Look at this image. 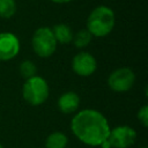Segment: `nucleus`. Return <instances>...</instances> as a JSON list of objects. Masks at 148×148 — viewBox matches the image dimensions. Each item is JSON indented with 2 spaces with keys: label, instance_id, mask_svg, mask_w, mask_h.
Masks as SVG:
<instances>
[{
  "label": "nucleus",
  "instance_id": "1",
  "mask_svg": "<svg viewBox=\"0 0 148 148\" xmlns=\"http://www.w3.org/2000/svg\"><path fill=\"white\" fill-rule=\"evenodd\" d=\"M71 130L81 142L96 147L108 139L111 128L103 113L97 110L84 109L72 118Z\"/></svg>",
  "mask_w": 148,
  "mask_h": 148
},
{
  "label": "nucleus",
  "instance_id": "2",
  "mask_svg": "<svg viewBox=\"0 0 148 148\" xmlns=\"http://www.w3.org/2000/svg\"><path fill=\"white\" fill-rule=\"evenodd\" d=\"M114 23L113 10L108 6H98L90 12L87 18V30L91 36L104 37L112 31Z\"/></svg>",
  "mask_w": 148,
  "mask_h": 148
},
{
  "label": "nucleus",
  "instance_id": "3",
  "mask_svg": "<svg viewBox=\"0 0 148 148\" xmlns=\"http://www.w3.org/2000/svg\"><path fill=\"white\" fill-rule=\"evenodd\" d=\"M22 96L30 105H40L49 97V84L38 75L27 79L22 87Z\"/></svg>",
  "mask_w": 148,
  "mask_h": 148
},
{
  "label": "nucleus",
  "instance_id": "4",
  "mask_svg": "<svg viewBox=\"0 0 148 148\" xmlns=\"http://www.w3.org/2000/svg\"><path fill=\"white\" fill-rule=\"evenodd\" d=\"M57 40L53 36L51 28L42 27L38 28L31 38V45L35 53L42 58H47L56 52Z\"/></svg>",
  "mask_w": 148,
  "mask_h": 148
},
{
  "label": "nucleus",
  "instance_id": "5",
  "mask_svg": "<svg viewBox=\"0 0 148 148\" xmlns=\"http://www.w3.org/2000/svg\"><path fill=\"white\" fill-rule=\"evenodd\" d=\"M135 81V74L128 67H120L114 69L108 77V86L111 90L117 92L128 91Z\"/></svg>",
  "mask_w": 148,
  "mask_h": 148
},
{
  "label": "nucleus",
  "instance_id": "6",
  "mask_svg": "<svg viewBox=\"0 0 148 148\" xmlns=\"http://www.w3.org/2000/svg\"><path fill=\"white\" fill-rule=\"evenodd\" d=\"M136 140V132L126 125L117 126L110 130L106 139L110 148H128Z\"/></svg>",
  "mask_w": 148,
  "mask_h": 148
},
{
  "label": "nucleus",
  "instance_id": "7",
  "mask_svg": "<svg viewBox=\"0 0 148 148\" xmlns=\"http://www.w3.org/2000/svg\"><path fill=\"white\" fill-rule=\"evenodd\" d=\"M97 68L96 59L88 52H79L72 59V69L80 76H89Z\"/></svg>",
  "mask_w": 148,
  "mask_h": 148
},
{
  "label": "nucleus",
  "instance_id": "8",
  "mask_svg": "<svg viewBox=\"0 0 148 148\" xmlns=\"http://www.w3.org/2000/svg\"><path fill=\"white\" fill-rule=\"evenodd\" d=\"M20 52L18 38L8 31L0 32V61H8Z\"/></svg>",
  "mask_w": 148,
  "mask_h": 148
},
{
  "label": "nucleus",
  "instance_id": "9",
  "mask_svg": "<svg viewBox=\"0 0 148 148\" xmlns=\"http://www.w3.org/2000/svg\"><path fill=\"white\" fill-rule=\"evenodd\" d=\"M80 97L74 91H67L60 95L58 99V108L62 113H73L79 109Z\"/></svg>",
  "mask_w": 148,
  "mask_h": 148
},
{
  "label": "nucleus",
  "instance_id": "10",
  "mask_svg": "<svg viewBox=\"0 0 148 148\" xmlns=\"http://www.w3.org/2000/svg\"><path fill=\"white\" fill-rule=\"evenodd\" d=\"M52 32H53V36L57 40V43H60V44H69L72 40H73V31L72 29L65 24V23H58L56 25H53L51 28Z\"/></svg>",
  "mask_w": 148,
  "mask_h": 148
},
{
  "label": "nucleus",
  "instance_id": "11",
  "mask_svg": "<svg viewBox=\"0 0 148 148\" xmlns=\"http://www.w3.org/2000/svg\"><path fill=\"white\" fill-rule=\"evenodd\" d=\"M67 136L62 132H52L45 140V148H66Z\"/></svg>",
  "mask_w": 148,
  "mask_h": 148
},
{
  "label": "nucleus",
  "instance_id": "12",
  "mask_svg": "<svg viewBox=\"0 0 148 148\" xmlns=\"http://www.w3.org/2000/svg\"><path fill=\"white\" fill-rule=\"evenodd\" d=\"M91 35H90V32L87 30V29H81V30H79L74 36H73V43H74V45L77 47V49H83V47H86L89 43H90V40H91Z\"/></svg>",
  "mask_w": 148,
  "mask_h": 148
},
{
  "label": "nucleus",
  "instance_id": "13",
  "mask_svg": "<svg viewBox=\"0 0 148 148\" xmlns=\"http://www.w3.org/2000/svg\"><path fill=\"white\" fill-rule=\"evenodd\" d=\"M16 13L15 0H0V17L10 18Z\"/></svg>",
  "mask_w": 148,
  "mask_h": 148
},
{
  "label": "nucleus",
  "instance_id": "14",
  "mask_svg": "<svg viewBox=\"0 0 148 148\" xmlns=\"http://www.w3.org/2000/svg\"><path fill=\"white\" fill-rule=\"evenodd\" d=\"M36 72H37V67H36V65L32 61L24 60V61L21 62V65H20V74L25 80L35 76L36 75Z\"/></svg>",
  "mask_w": 148,
  "mask_h": 148
},
{
  "label": "nucleus",
  "instance_id": "15",
  "mask_svg": "<svg viewBox=\"0 0 148 148\" xmlns=\"http://www.w3.org/2000/svg\"><path fill=\"white\" fill-rule=\"evenodd\" d=\"M138 119L143 127L148 126V105L147 104L142 105L141 109L138 111Z\"/></svg>",
  "mask_w": 148,
  "mask_h": 148
},
{
  "label": "nucleus",
  "instance_id": "16",
  "mask_svg": "<svg viewBox=\"0 0 148 148\" xmlns=\"http://www.w3.org/2000/svg\"><path fill=\"white\" fill-rule=\"evenodd\" d=\"M51 1H53L56 3H67V2H71L72 0H51Z\"/></svg>",
  "mask_w": 148,
  "mask_h": 148
},
{
  "label": "nucleus",
  "instance_id": "17",
  "mask_svg": "<svg viewBox=\"0 0 148 148\" xmlns=\"http://www.w3.org/2000/svg\"><path fill=\"white\" fill-rule=\"evenodd\" d=\"M0 148H3V147H2V145H1V143H0Z\"/></svg>",
  "mask_w": 148,
  "mask_h": 148
},
{
  "label": "nucleus",
  "instance_id": "18",
  "mask_svg": "<svg viewBox=\"0 0 148 148\" xmlns=\"http://www.w3.org/2000/svg\"><path fill=\"white\" fill-rule=\"evenodd\" d=\"M141 148H147V147H141Z\"/></svg>",
  "mask_w": 148,
  "mask_h": 148
}]
</instances>
